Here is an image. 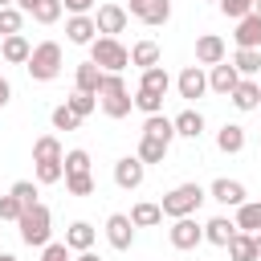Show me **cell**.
Listing matches in <instances>:
<instances>
[{"mask_svg":"<svg viewBox=\"0 0 261 261\" xmlns=\"http://www.w3.org/2000/svg\"><path fill=\"white\" fill-rule=\"evenodd\" d=\"M171 139H175V122L167 114H147L143 122V139H139V159L143 163H163V155L171 151Z\"/></svg>","mask_w":261,"mask_h":261,"instance_id":"obj_1","label":"cell"},{"mask_svg":"<svg viewBox=\"0 0 261 261\" xmlns=\"http://www.w3.org/2000/svg\"><path fill=\"white\" fill-rule=\"evenodd\" d=\"M16 228H20V241H24L29 249H45L49 237H53V212H49L45 204H33V208L20 212Z\"/></svg>","mask_w":261,"mask_h":261,"instance_id":"obj_2","label":"cell"},{"mask_svg":"<svg viewBox=\"0 0 261 261\" xmlns=\"http://www.w3.org/2000/svg\"><path fill=\"white\" fill-rule=\"evenodd\" d=\"M98 106H102V114H106V118H126V114H130L135 98H130V90H126L122 73H106V77H102Z\"/></svg>","mask_w":261,"mask_h":261,"instance_id":"obj_3","label":"cell"},{"mask_svg":"<svg viewBox=\"0 0 261 261\" xmlns=\"http://www.w3.org/2000/svg\"><path fill=\"white\" fill-rule=\"evenodd\" d=\"M208 200V192L200 188V184H175L163 200H159V208H163V216H171V220H179V216H192L200 204Z\"/></svg>","mask_w":261,"mask_h":261,"instance_id":"obj_4","label":"cell"},{"mask_svg":"<svg viewBox=\"0 0 261 261\" xmlns=\"http://www.w3.org/2000/svg\"><path fill=\"white\" fill-rule=\"evenodd\" d=\"M90 61L102 69V73H122L130 65V49L118 41V37H98L90 45Z\"/></svg>","mask_w":261,"mask_h":261,"instance_id":"obj_5","label":"cell"},{"mask_svg":"<svg viewBox=\"0 0 261 261\" xmlns=\"http://www.w3.org/2000/svg\"><path fill=\"white\" fill-rule=\"evenodd\" d=\"M61 45L57 41H41V45H33V57H29V77L33 82H53L57 73H61Z\"/></svg>","mask_w":261,"mask_h":261,"instance_id":"obj_6","label":"cell"},{"mask_svg":"<svg viewBox=\"0 0 261 261\" xmlns=\"http://www.w3.org/2000/svg\"><path fill=\"white\" fill-rule=\"evenodd\" d=\"M126 12H130L135 20H143V24L159 29V24H167V20H171V0H130V4H126Z\"/></svg>","mask_w":261,"mask_h":261,"instance_id":"obj_7","label":"cell"},{"mask_svg":"<svg viewBox=\"0 0 261 261\" xmlns=\"http://www.w3.org/2000/svg\"><path fill=\"white\" fill-rule=\"evenodd\" d=\"M94 24H98V33H102V37H118V33H126L130 12H126L122 4H102V8L94 12Z\"/></svg>","mask_w":261,"mask_h":261,"instance_id":"obj_8","label":"cell"},{"mask_svg":"<svg viewBox=\"0 0 261 261\" xmlns=\"http://www.w3.org/2000/svg\"><path fill=\"white\" fill-rule=\"evenodd\" d=\"M143 179H147V163H143L139 155H122V159L114 163V184H118L122 192H135Z\"/></svg>","mask_w":261,"mask_h":261,"instance_id":"obj_9","label":"cell"},{"mask_svg":"<svg viewBox=\"0 0 261 261\" xmlns=\"http://www.w3.org/2000/svg\"><path fill=\"white\" fill-rule=\"evenodd\" d=\"M106 241H110V249H118V253H126V249L135 245V224H130L126 212H110V216H106Z\"/></svg>","mask_w":261,"mask_h":261,"instance_id":"obj_10","label":"cell"},{"mask_svg":"<svg viewBox=\"0 0 261 261\" xmlns=\"http://www.w3.org/2000/svg\"><path fill=\"white\" fill-rule=\"evenodd\" d=\"M220 61H228V45H224V37H216V33H204V37H196V65H220Z\"/></svg>","mask_w":261,"mask_h":261,"instance_id":"obj_11","label":"cell"},{"mask_svg":"<svg viewBox=\"0 0 261 261\" xmlns=\"http://www.w3.org/2000/svg\"><path fill=\"white\" fill-rule=\"evenodd\" d=\"M208 200H216V204H224V208H241L245 200H249V192H245V184L241 179H212V188H208Z\"/></svg>","mask_w":261,"mask_h":261,"instance_id":"obj_12","label":"cell"},{"mask_svg":"<svg viewBox=\"0 0 261 261\" xmlns=\"http://www.w3.org/2000/svg\"><path fill=\"white\" fill-rule=\"evenodd\" d=\"M167 237H171V245L175 249H196L200 241H204V224H196L192 216H179V220H171V228H167Z\"/></svg>","mask_w":261,"mask_h":261,"instance_id":"obj_13","label":"cell"},{"mask_svg":"<svg viewBox=\"0 0 261 261\" xmlns=\"http://www.w3.org/2000/svg\"><path fill=\"white\" fill-rule=\"evenodd\" d=\"M237 86H241V73H237L232 61H220V65L208 69V90H212V94H224V98H228Z\"/></svg>","mask_w":261,"mask_h":261,"instance_id":"obj_14","label":"cell"},{"mask_svg":"<svg viewBox=\"0 0 261 261\" xmlns=\"http://www.w3.org/2000/svg\"><path fill=\"white\" fill-rule=\"evenodd\" d=\"M175 90H179V98H204V94H208V73H204L200 65H188V69L175 77Z\"/></svg>","mask_w":261,"mask_h":261,"instance_id":"obj_15","label":"cell"},{"mask_svg":"<svg viewBox=\"0 0 261 261\" xmlns=\"http://www.w3.org/2000/svg\"><path fill=\"white\" fill-rule=\"evenodd\" d=\"M237 232H241V228H237V220H228V216H212V220L204 224V241H208V245H220V249H228Z\"/></svg>","mask_w":261,"mask_h":261,"instance_id":"obj_16","label":"cell"},{"mask_svg":"<svg viewBox=\"0 0 261 261\" xmlns=\"http://www.w3.org/2000/svg\"><path fill=\"white\" fill-rule=\"evenodd\" d=\"M232 41H237V49H261V12H249L245 20H237Z\"/></svg>","mask_w":261,"mask_h":261,"instance_id":"obj_17","label":"cell"},{"mask_svg":"<svg viewBox=\"0 0 261 261\" xmlns=\"http://www.w3.org/2000/svg\"><path fill=\"white\" fill-rule=\"evenodd\" d=\"M65 37H69V45H94V41H98L94 16H69V20H65Z\"/></svg>","mask_w":261,"mask_h":261,"instance_id":"obj_18","label":"cell"},{"mask_svg":"<svg viewBox=\"0 0 261 261\" xmlns=\"http://www.w3.org/2000/svg\"><path fill=\"white\" fill-rule=\"evenodd\" d=\"M228 102L245 114V110H257L261 106V82H253V77H241V86L228 94Z\"/></svg>","mask_w":261,"mask_h":261,"instance_id":"obj_19","label":"cell"},{"mask_svg":"<svg viewBox=\"0 0 261 261\" xmlns=\"http://www.w3.org/2000/svg\"><path fill=\"white\" fill-rule=\"evenodd\" d=\"M0 57H4L8 65H29V57H33V45L24 41V33H16V37H4V45H0Z\"/></svg>","mask_w":261,"mask_h":261,"instance_id":"obj_20","label":"cell"},{"mask_svg":"<svg viewBox=\"0 0 261 261\" xmlns=\"http://www.w3.org/2000/svg\"><path fill=\"white\" fill-rule=\"evenodd\" d=\"M102 77H106V73H102L94 61H82V65H77V73H73V90H82V94H94V98H98Z\"/></svg>","mask_w":261,"mask_h":261,"instance_id":"obj_21","label":"cell"},{"mask_svg":"<svg viewBox=\"0 0 261 261\" xmlns=\"http://www.w3.org/2000/svg\"><path fill=\"white\" fill-rule=\"evenodd\" d=\"M216 147H220L224 155H241V151H245V126H241V122H224V126L216 130Z\"/></svg>","mask_w":261,"mask_h":261,"instance_id":"obj_22","label":"cell"},{"mask_svg":"<svg viewBox=\"0 0 261 261\" xmlns=\"http://www.w3.org/2000/svg\"><path fill=\"white\" fill-rule=\"evenodd\" d=\"M94 224L90 220H73L69 228H65V245L73 249V253H86V249H94Z\"/></svg>","mask_w":261,"mask_h":261,"instance_id":"obj_23","label":"cell"},{"mask_svg":"<svg viewBox=\"0 0 261 261\" xmlns=\"http://www.w3.org/2000/svg\"><path fill=\"white\" fill-rule=\"evenodd\" d=\"M171 122H175V135H179V139H200V135H204V114H200V110H192V106H188V110H179Z\"/></svg>","mask_w":261,"mask_h":261,"instance_id":"obj_24","label":"cell"},{"mask_svg":"<svg viewBox=\"0 0 261 261\" xmlns=\"http://www.w3.org/2000/svg\"><path fill=\"white\" fill-rule=\"evenodd\" d=\"M61 159H65V151H61L57 135H41L33 143V163H61Z\"/></svg>","mask_w":261,"mask_h":261,"instance_id":"obj_25","label":"cell"},{"mask_svg":"<svg viewBox=\"0 0 261 261\" xmlns=\"http://www.w3.org/2000/svg\"><path fill=\"white\" fill-rule=\"evenodd\" d=\"M232 220H237L241 232H253V237H257V232H261V200H245Z\"/></svg>","mask_w":261,"mask_h":261,"instance_id":"obj_26","label":"cell"},{"mask_svg":"<svg viewBox=\"0 0 261 261\" xmlns=\"http://www.w3.org/2000/svg\"><path fill=\"white\" fill-rule=\"evenodd\" d=\"M159 57H163V53H159L155 41H135V45H130V65H139V69H155Z\"/></svg>","mask_w":261,"mask_h":261,"instance_id":"obj_27","label":"cell"},{"mask_svg":"<svg viewBox=\"0 0 261 261\" xmlns=\"http://www.w3.org/2000/svg\"><path fill=\"white\" fill-rule=\"evenodd\" d=\"M159 220H163V208L151 204V200H139V204L130 208V224H135V228H155Z\"/></svg>","mask_w":261,"mask_h":261,"instance_id":"obj_28","label":"cell"},{"mask_svg":"<svg viewBox=\"0 0 261 261\" xmlns=\"http://www.w3.org/2000/svg\"><path fill=\"white\" fill-rule=\"evenodd\" d=\"M139 90H147V94H167L171 90V77H167V69L163 65H155V69H143V77H139Z\"/></svg>","mask_w":261,"mask_h":261,"instance_id":"obj_29","label":"cell"},{"mask_svg":"<svg viewBox=\"0 0 261 261\" xmlns=\"http://www.w3.org/2000/svg\"><path fill=\"white\" fill-rule=\"evenodd\" d=\"M228 257H232V261H261V257H257V237H253V232H237L232 245H228Z\"/></svg>","mask_w":261,"mask_h":261,"instance_id":"obj_30","label":"cell"},{"mask_svg":"<svg viewBox=\"0 0 261 261\" xmlns=\"http://www.w3.org/2000/svg\"><path fill=\"white\" fill-rule=\"evenodd\" d=\"M232 65H237L241 77L261 73V49H237V53H232Z\"/></svg>","mask_w":261,"mask_h":261,"instance_id":"obj_31","label":"cell"},{"mask_svg":"<svg viewBox=\"0 0 261 261\" xmlns=\"http://www.w3.org/2000/svg\"><path fill=\"white\" fill-rule=\"evenodd\" d=\"M216 8H220L228 20H245L249 12H261V0H220Z\"/></svg>","mask_w":261,"mask_h":261,"instance_id":"obj_32","label":"cell"},{"mask_svg":"<svg viewBox=\"0 0 261 261\" xmlns=\"http://www.w3.org/2000/svg\"><path fill=\"white\" fill-rule=\"evenodd\" d=\"M65 106H69L77 118H90V114L98 110V98H94V94H82V90H73V94L65 98Z\"/></svg>","mask_w":261,"mask_h":261,"instance_id":"obj_33","label":"cell"},{"mask_svg":"<svg viewBox=\"0 0 261 261\" xmlns=\"http://www.w3.org/2000/svg\"><path fill=\"white\" fill-rule=\"evenodd\" d=\"M61 8H65L61 0H41V4H37L29 16H33L37 24H57V20H61Z\"/></svg>","mask_w":261,"mask_h":261,"instance_id":"obj_34","label":"cell"},{"mask_svg":"<svg viewBox=\"0 0 261 261\" xmlns=\"http://www.w3.org/2000/svg\"><path fill=\"white\" fill-rule=\"evenodd\" d=\"M24 24V12L12 4V8H0V37H16Z\"/></svg>","mask_w":261,"mask_h":261,"instance_id":"obj_35","label":"cell"},{"mask_svg":"<svg viewBox=\"0 0 261 261\" xmlns=\"http://www.w3.org/2000/svg\"><path fill=\"white\" fill-rule=\"evenodd\" d=\"M49 122H53V130H77V126H82V118H77L69 106H57V110L49 114Z\"/></svg>","mask_w":261,"mask_h":261,"instance_id":"obj_36","label":"cell"},{"mask_svg":"<svg viewBox=\"0 0 261 261\" xmlns=\"http://www.w3.org/2000/svg\"><path fill=\"white\" fill-rule=\"evenodd\" d=\"M82 171H90V151H82V147L65 151V175H82Z\"/></svg>","mask_w":261,"mask_h":261,"instance_id":"obj_37","label":"cell"},{"mask_svg":"<svg viewBox=\"0 0 261 261\" xmlns=\"http://www.w3.org/2000/svg\"><path fill=\"white\" fill-rule=\"evenodd\" d=\"M65 192H69V196H94V175H90V171L65 175Z\"/></svg>","mask_w":261,"mask_h":261,"instance_id":"obj_38","label":"cell"},{"mask_svg":"<svg viewBox=\"0 0 261 261\" xmlns=\"http://www.w3.org/2000/svg\"><path fill=\"white\" fill-rule=\"evenodd\" d=\"M8 192L20 200V208H33V204H41V200H37V184H33V179H16Z\"/></svg>","mask_w":261,"mask_h":261,"instance_id":"obj_39","label":"cell"},{"mask_svg":"<svg viewBox=\"0 0 261 261\" xmlns=\"http://www.w3.org/2000/svg\"><path fill=\"white\" fill-rule=\"evenodd\" d=\"M135 110H143V114H163V98H159V94H147V90H135Z\"/></svg>","mask_w":261,"mask_h":261,"instance_id":"obj_40","label":"cell"},{"mask_svg":"<svg viewBox=\"0 0 261 261\" xmlns=\"http://www.w3.org/2000/svg\"><path fill=\"white\" fill-rule=\"evenodd\" d=\"M65 179V159L61 163H37V184H57Z\"/></svg>","mask_w":261,"mask_h":261,"instance_id":"obj_41","label":"cell"},{"mask_svg":"<svg viewBox=\"0 0 261 261\" xmlns=\"http://www.w3.org/2000/svg\"><path fill=\"white\" fill-rule=\"evenodd\" d=\"M69 253H73V249H69L65 241H49V245L41 249V261H69Z\"/></svg>","mask_w":261,"mask_h":261,"instance_id":"obj_42","label":"cell"},{"mask_svg":"<svg viewBox=\"0 0 261 261\" xmlns=\"http://www.w3.org/2000/svg\"><path fill=\"white\" fill-rule=\"evenodd\" d=\"M20 212H24V208H20V200H16L12 192L0 196V220H20Z\"/></svg>","mask_w":261,"mask_h":261,"instance_id":"obj_43","label":"cell"},{"mask_svg":"<svg viewBox=\"0 0 261 261\" xmlns=\"http://www.w3.org/2000/svg\"><path fill=\"white\" fill-rule=\"evenodd\" d=\"M73 16H90V8H94V0H61Z\"/></svg>","mask_w":261,"mask_h":261,"instance_id":"obj_44","label":"cell"},{"mask_svg":"<svg viewBox=\"0 0 261 261\" xmlns=\"http://www.w3.org/2000/svg\"><path fill=\"white\" fill-rule=\"evenodd\" d=\"M8 98H12V82L0 73V106H8Z\"/></svg>","mask_w":261,"mask_h":261,"instance_id":"obj_45","label":"cell"},{"mask_svg":"<svg viewBox=\"0 0 261 261\" xmlns=\"http://www.w3.org/2000/svg\"><path fill=\"white\" fill-rule=\"evenodd\" d=\"M37 4H41V0H16V8H20V12H24V16H29V12H33V8H37Z\"/></svg>","mask_w":261,"mask_h":261,"instance_id":"obj_46","label":"cell"},{"mask_svg":"<svg viewBox=\"0 0 261 261\" xmlns=\"http://www.w3.org/2000/svg\"><path fill=\"white\" fill-rule=\"evenodd\" d=\"M73 261H102V257H98V253H94V249H86V253H77V257H73Z\"/></svg>","mask_w":261,"mask_h":261,"instance_id":"obj_47","label":"cell"},{"mask_svg":"<svg viewBox=\"0 0 261 261\" xmlns=\"http://www.w3.org/2000/svg\"><path fill=\"white\" fill-rule=\"evenodd\" d=\"M12 4H16V0H0V8H12Z\"/></svg>","mask_w":261,"mask_h":261,"instance_id":"obj_48","label":"cell"},{"mask_svg":"<svg viewBox=\"0 0 261 261\" xmlns=\"http://www.w3.org/2000/svg\"><path fill=\"white\" fill-rule=\"evenodd\" d=\"M0 261H16V257H12V253H0Z\"/></svg>","mask_w":261,"mask_h":261,"instance_id":"obj_49","label":"cell"},{"mask_svg":"<svg viewBox=\"0 0 261 261\" xmlns=\"http://www.w3.org/2000/svg\"><path fill=\"white\" fill-rule=\"evenodd\" d=\"M257 257H261V232H257Z\"/></svg>","mask_w":261,"mask_h":261,"instance_id":"obj_50","label":"cell"},{"mask_svg":"<svg viewBox=\"0 0 261 261\" xmlns=\"http://www.w3.org/2000/svg\"><path fill=\"white\" fill-rule=\"evenodd\" d=\"M216 4H220V0H216Z\"/></svg>","mask_w":261,"mask_h":261,"instance_id":"obj_51","label":"cell"}]
</instances>
